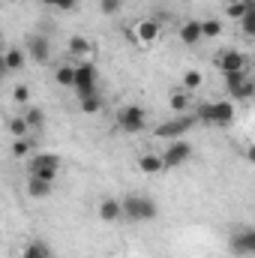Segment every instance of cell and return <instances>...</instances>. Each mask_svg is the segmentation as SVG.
<instances>
[{"label":"cell","instance_id":"6da1fadb","mask_svg":"<svg viewBox=\"0 0 255 258\" xmlns=\"http://www.w3.org/2000/svg\"><path fill=\"white\" fill-rule=\"evenodd\" d=\"M237 114V102L231 99H216V102H201L195 108V117L198 123H207V126H228Z\"/></svg>","mask_w":255,"mask_h":258},{"label":"cell","instance_id":"7a4b0ae2","mask_svg":"<svg viewBox=\"0 0 255 258\" xmlns=\"http://www.w3.org/2000/svg\"><path fill=\"white\" fill-rule=\"evenodd\" d=\"M120 210H123V219L129 222H153L159 216V204L147 195H126L120 198Z\"/></svg>","mask_w":255,"mask_h":258},{"label":"cell","instance_id":"3957f363","mask_svg":"<svg viewBox=\"0 0 255 258\" xmlns=\"http://www.w3.org/2000/svg\"><path fill=\"white\" fill-rule=\"evenodd\" d=\"M114 123H117V129H120L123 135H138L141 129H147V111H144L141 105H135V102L120 105Z\"/></svg>","mask_w":255,"mask_h":258},{"label":"cell","instance_id":"277c9868","mask_svg":"<svg viewBox=\"0 0 255 258\" xmlns=\"http://www.w3.org/2000/svg\"><path fill=\"white\" fill-rule=\"evenodd\" d=\"M96 81H99V72H96V66L90 63V60L75 63V72H72V90L78 93V99L96 93Z\"/></svg>","mask_w":255,"mask_h":258},{"label":"cell","instance_id":"5b68a950","mask_svg":"<svg viewBox=\"0 0 255 258\" xmlns=\"http://www.w3.org/2000/svg\"><path fill=\"white\" fill-rule=\"evenodd\" d=\"M195 123H198V117H195L192 111H186V114H174L171 120H165V123L156 126V138H171V141H174V138H183Z\"/></svg>","mask_w":255,"mask_h":258},{"label":"cell","instance_id":"8992f818","mask_svg":"<svg viewBox=\"0 0 255 258\" xmlns=\"http://www.w3.org/2000/svg\"><path fill=\"white\" fill-rule=\"evenodd\" d=\"M228 249H231V255H237V258L255 255V228L237 225V228L231 231V237H228Z\"/></svg>","mask_w":255,"mask_h":258},{"label":"cell","instance_id":"52a82bcc","mask_svg":"<svg viewBox=\"0 0 255 258\" xmlns=\"http://www.w3.org/2000/svg\"><path fill=\"white\" fill-rule=\"evenodd\" d=\"M159 156H162L165 168H180V165H183V162L192 156V144L186 141V138H174V141H171V144L159 153Z\"/></svg>","mask_w":255,"mask_h":258},{"label":"cell","instance_id":"ba28073f","mask_svg":"<svg viewBox=\"0 0 255 258\" xmlns=\"http://www.w3.org/2000/svg\"><path fill=\"white\" fill-rule=\"evenodd\" d=\"M24 54L36 63H48L51 60V39L45 33H30L27 36V45H24Z\"/></svg>","mask_w":255,"mask_h":258},{"label":"cell","instance_id":"9c48e42d","mask_svg":"<svg viewBox=\"0 0 255 258\" xmlns=\"http://www.w3.org/2000/svg\"><path fill=\"white\" fill-rule=\"evenodd\" d=\"M246 54L243 51H237V48H222L216 57H213V63L219 66V72H237V69H246Z\"/></svg>","mask_w":255,"mask_h":258},{"label":"cell","instance_id":"30bf717a","mask_svg":"<svg viewBox=\"0 0 255 258\" xmlns=\"http://www.w3.org/2000/svg\"><path fill=\"white\" fill-rule=\"evenodd\" d=\"M159 33H162V24H159V21H153V18L138 21V24H135V30H132L135 42H141V45H153V42L159 39Z\"/></svg>","mask_w":255,"mask_h":258},{"label":"cell","instance_id":"8fae6325","mask_svg":"<svg viewBox=\"0 0 255 258\" xmlns=\"http://www.w3.org/2000/svg\"><path fill=\"white\" fill-rule=\"evenodd\" d=\"M99 219L114 225L117 219H123V210H120V198H102L99 201Z\"/></svg>","mask_w":255,"mask_h":258},{"label":"cell","instance_id":"7c38bea8","mask_svg":"<svg viewBox=\"0 0 255 258\" xmlns=\"http://www.w3.org/2000/svg\"><path fill=\"white\" fill-rule=\"evenodd\" d=\"M66 48H69V57H78V60H90V54H93V45H90V39H84V36H69V42H66Z\"/></svg>","mask_w":255,"mask_h":258},{"label":"cell","instance_id":"4fadbf2b","mask_svg":"<svg viewBox=\"0 0 255 258\" xmlns=\"http://www.w3.org/2000/svg\"><path fill=\"white\" fill-rule=\"evenodd\" d=\"M138 171H144V174H162L165 171V162H162V156L159 153H141L138 156Z\"/></svg>","mask_w":255,"mask_h":258},{"label":"cell","instance_id":"5bb4252c","mask_svg":"<svg viewBox=\"0 0 255 258\" xmlns=\"http://www.w3.org/2000/svg\"><path fill=\"white\" fill-rule=\"evenodd\" d=\"M177 36H180V42L189 45V48L192 45H198V42H201V21H183Z\"/></svg>","mask_w":255,"mask_h":258},{"label":"cell","instance_id":"9a60e30c","mask_svg":"<svg viewBox=\"0 0 255 258\" xmlns=\"http://www.w3.org/2000/svg\"><path fill=\"white\" fill-rule=\"evenodd\" d=\"M60 156L57 153H33L30 156V171H39V168H60Z\"/></svg>","mask_w":255,"mask_h":258},{"label":"cell","instance_id":"2e32d148","mask_svg":"<svg viewBox=\"0 0 255 258\" xmlns=\"http://www.w3.org/2000/svg\"><path fill=\"white\" fill-rule=\"evenodd\" d=\"M222 75H225V93H228V99H231V96L240 90V84L249 78V72H246V69H237V72H222Z\"/></svg>","mask_w":255,"mask_h":258},{"label":"cell","instance_id":"e0dca14e","mask_svg":"<svg viewBox=\"0 0 255 258\" xmlns=\"http://www.w3.org/2000/svg\"><path fill=\"white\" fill-rule=\"evenodd\" d=\"M3 60H6V69L9 72H18V69H24V63H27V54H24V48H6L3 51Z\"/></svg>","mask_w":255,"mask_h":258},{"label":"cell","instance_id":"ac0fdd59","mask_svg":"<svg viewBox=\"0 0 255 258\" xmlns=\"http://www.w3.org/2000/svg\"><path fill=\"white\" fill-rule=\"evenodd\" d=\"M51 186H54V183H45V180H39V177H27V195H30V198H48V195H51Z\"/></svg>","mask_w":255,"mask_h":258},{"label":"cell","instance_id":"d6986e66","mask_svg":"<svg viewBox=\"0 0 255 258\" xmlns=\"http://www.w3.org/2000/svg\"><path fill=\"white\" fill-rule=\"evenodd\" d=\"M21 258H54V255H51V246H48V243L33 240V243H27V246H24Z\"/></svg>","mask_w":255,"mask_h":258},{"label":"cell","instance_id":"ffe728a7","mask_svg":"<svg viewBox=\"0 0 255 258\" xmlns=\"http://www.w3.org/2000/svg\"><path fill=\"white\" fill-rule=\"evenodd\" d=\"M168 105H171V111L174 114H186L192 108V99L186 90H180V93H171V99H168Z\"/></svg>","mask_w":255,"mask_h":258},{"label":"cell","instance_id":"44dd1931","mask_svg":"<svg viewBox=\"0 0 255 258\" xmlns=\"http://www.w3.org/2000/svg\"><path fill=\"white\" fill-rule=\"evenodd\" d=\"M249 9H255V0H231L225 12H228V18L240 21V15H243V12H249Z\"/></svg>","mask_w":255,"mask_h":258},{"label":"cell","instance_id":"7402d4cb","mask_svg":"<svg viewBox=\"0 0 255 258\" xmlns=\"http://www.w3.org/2000/svg\"><path fill=\"white\" fill-rule=\"evenodd\" d=\"M216 36H222V21L219 18L201 21V39H216Z\"/></svg>","mask_w":255,"mask_h":258},{"label":"cell","instance_id":"603a6c76","mask_svg":"<svg viewBox=\"0 0 255 258\" xmlns=\"http://www.w3.org/2000/svg\"><path fill=\"white\" fill-rule=\"evenodd\" d=\"M84 114H99L102 111V96L99 93H90V96H81V105H78Z\"/></svg>","mask_w":255,"mask_h":258},{"label":"cell","instance_id":"cb8c5ba5","mask_svg":"<svg viewBox=\"0 0 255 258\" xmlns=\"http://www.w3.org/2000/svg\"><path fill=\"white\" fill-rule=\"evenodd\" d=\"M24 123L30 129H42L45 126V111L42 108H36V105H30L27 108V114H24Z\"/></svg>","mask_w":255,"mask_h":258},{"label":"cell","instance_id":"d4e9b609","mask_svg":"<svg viewBox=\"0 0 255 258\" xmlns=\"http://www.w3.org/2000/svg\"><path fill=\"white\" fill-rule=\"evenodd\" d=\"M201 84H204V75H201V72H195V69H186V72H183V90H186V93L198 90Z\"/></svg>","mask_w":255,"mask_h":258},{"label":"cell","instance_id":"484cf974","mask_svg":"<svg viewBox=\"0 0 255 258\" xmlns=\"http://www.w3.org/2000/svg\"><path fill=\"white\" fill-rule=\"evenodd\" d=\"M252 96H255V81H252V78H246V81L240 84V90L231 96V102H249Z\"/></svg>","mask_w":255,"mask_h":258},{"label":"cell","instance_id":"4316f807","mask_svg":"<svg viewBox=\"0 0 255 258\" xmlns=\"http://www.w3.org/2000/svg\"><path fill=\"white\" fill-rule=\"evenodd\" d=\"M72 72H75V66L72 63H60L57 66V72H54V81H57L60 87H72Z\"/></svg>","mask_w":255,"mask_h":258},{"label":"cell","instance_id":"83f0119b","mask_svg":"<svg viewBox=\"0 0 255 258\" xmlns=\"http://www.w3.org/2000/svg\"><path fill=\"white\" fill-rule=\"evenodd\" d=\"M30 150H33V144L27 141V138H12V156L15 159H24V156H30Z\"/></svg>","mask_w":255,"mask_h":258},{"label":"cell","instance_id":"f1b7e54d","mask_svg":"<svg viewBox=\"0 0 255 258\" xmlns=\"http://www.w3.org/2000/svg\"><path fill=\"white\" fill-rule=\"evenodd\" d=\"M240 33H243V36H249V39L255 36V9H249V12H243V15H240Z\"/></svg>","mask_w":255,"mask_h":258},{"label":"cell","instance_id":"f546056e","mask_svg":"<svg viewBox=\"0 0 255 258\" xmlns=\"http://www.w3.org/2000/svg\"><path fill=\"white\" fill-rule=\"evenodd\" d=\"M9 132H12V138H27L30 126L24 123V117H12V120H9Z\"/></svg>","mask_w":255,"mask_h":258},{"label":"cell","instance_id":"4dcf8cb0","mask_svg":"<svg viewBox=\"0 0 255 258\" xmlns=\"http://www.w3.org/2000/svg\"><path fill=\"white\" fill-rule=\"evenodd\" d=\"M120 9H123V0H99V12H102V15H108V18H111V15H117Z\"/></svg>","mask_w":255,"mask_h":258},{"label":"cell","instance_id":"1f68e13d","mask_svg":"<svg viewBox=\"0 0 255 258\" xmlns=\"http://www.w3.org/2000/svg\"><path fill=\"white\" fill-rule=\"evenodd\" d=\"M57 174H60V168H39V171H30V177H39V180H45V183H54Z\"/></svg>","mask_w":255,"mask_h":258},{"label":"cell","instance_id":"d6a6232c","mask_svg":"<svg viewBox=\"0 0 255 258\" xmlns=\"http://www.w3.org/2000/svg\"><path fill=\"white\" fill-rule=\"evenodd\" d=\"M39 3H45V6H57V9H63V12H72L78 0H39Z\"/></svg>","mask_w":255,"mask_h":258},{"label":"cell","instance_id":"836d02e7","mask_svg":"<svg viewBox=\"0 0 255 258\" xmlns=\"http://www.w3.org/2000/svg\"><path fill=\"white\" fill-rule=\"evenodd\" d=\"M12 99H15L18 105H27V99H30V90H27L24 84H18V87L12 90Z\"/></svg>","mask_w":255,"mask_h":258},{"label":"cell","instance_id":"e575fe53","mask_svg":"<svg viewBox=\"0 0 255 258\" xmlns=\"http://www.w3.org/2000/svg\"><path fill=\"white\" fill-rule=\"evenodd\" d=\"M9 75V69H6V60H3V51H0V81Z\"/></svg>","mask_w":255,"mask_h":258}]
</instances>
